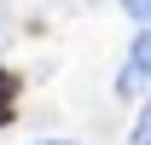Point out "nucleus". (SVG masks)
Segmentation results:
<instances>
[{"mask_svg":"<svg viewBox=\"0 0 151 145\" xmlns=\"http://www.w3.org/2000/svg\"><path fill=\"white\" fill-rule=\"evenodd\" d=\"M145 93H151V75L139 70V64H134L128 52H122V64L111 70V99H116V105H139Z\"/></svg>","mask_w":151,"mask_h":145,"instance_id":"f257e3e1","label":"nucleus"},{"mask_svg":"<svg viewBox=\"0 0 151 145\" xmlns=\"http://www.w3.org/2000/svg\"><path fill=\"white\" fill-rule=\"evenodd\" d=\"M18 99H23V75L0 64V128H6L12 116H18Z\"/></svg>","mask_w":151,"mask_h":145,"instance_id":"f03ea898","label":"nucleus"},{"mask_svg":"<svg viewBox=\"0 0 151 145\" xmlns=\"http://www.w3.org/2000/svg\"><path fill=\"white\" fill-rule=\"evenodd\" d=\"M128 145H151V93L134 105V122H128Z\"/></svg>","mask_w":151,"mask_h":145,"instance_id":"7ed1b4c3","label":"nucleus"},{"mask_svg":"<svg viewBox=\"0 0 151 145\" xmlns=\"http://www.w3.org/2000/svg\"><path fill=\"white\" fill-rule=\"evenodd\" d=\"M128 58H134V64H139V70L151 75V23H145V29H134V35H128Z\"/></svg>","mask_w":151,"mask_h":145,"instance_id":"20e7f679","label":"nucleus"},{"mask_svg":"<svg viewBox=\"0 0 151 145\" xmlns=\"http://www.w3.org/2000/svg\"><path fill=\"white\" fill-rule=\"evenodd\" d=\"M111 6L134 23V29H145V23H151V0H111Z\"/></svg>","mask_w":151,"mask_h":145,"instance_id":"39448f33","label":"nucleus"},{"mask_svg":"<svg viewBox=\"0 0 151 145\" xmlns=\"http://www.w3.org/2000/svg\"><path fill=\"white\" fill-rule=\"evenodd\" d=\"M12 41H18V6H12V0H0V52H6Z\"/></svg>","mask_w":151,"mask_h":145,"instance_id":"423d86ee","label":"nucleus"},{"mask_svg":"<svg viewBox=\"0 0 151 145\" xmlns=\"http://www.w3.org/2000/svg\"><path fill=\"white\" fill-rule=\"evenodd\" d=\"M35 145H87V139H35Z\"/></svg>","mask_w":151,"mask_h":145,"instance_id":"0eeeda50","label":"nucleus"}]
</instances>
